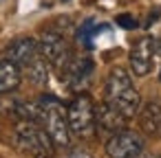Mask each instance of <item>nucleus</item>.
I'll return each instance as SVG.
<instances>
[{"label":"nucleus","mask_w":161,"mask_h":158,"mask_svg":"<svg viewBox=\"0 0 161 158\" xmlns=\"http://www.w3.org/2000/svg\"><path fill=\"white\" fill-rule=\"evenodd\" d=\"M159 81H161V73H159Z\"/></svg>","instance_id":"20"},{"label":"nucleus","mask_w":161,"mask_h":158,"mask_svg":"<svg viewBox=\"0 0 161 158\" xmlns=\"http://www.w3.org/2000/svg\"><path fill=\"white\" fill-rule=\"evenodd\" d=\"M40 103V125L44 127V132L49 134L51 143L55 147H69L71 145V130H69V121H66V108L64 103L53 97V94H42L38 99Z\"/></svg>","instance_id":"2"},{"label":"nucleus","mask_w":161,"mask_h":158,"mask_svg":"<svg viewBox=\"0 0 161 158\" xmlns=\"http://www.w3.org/2000/svg\"><path fill=\"white\" fill-rule=\"evenodd\" d=\"M137 114H139V125H141L143 134L159 138L161 136V103L150 101L143 108H139Z\"/></svg>","instance_id":"11"},{"label":"nucleus","mask_w":161,"mask_h":158,"mask_svg":"<svg viewBox=\"0 0 161 158\" xmlns=\"http://www.w3.org/2000/svg\"><path fill=\"white\" fill-rule=\"evenodd\" d=\"M69 158H93V156L88 151H84V149H75V151L69 154Z\"/></svg>","instance_id":"17"},{"label":"nucleus","mask_w":161,"mask_h":158,"mask_svg":"<svg viewBox=\"0 0 161 158\" xmlns=\"http://www.w3.org/2000/svg\"><path fill=\"white\" fill-rule=\"evenodd\" d=\"M106 27H108V24H97V27H95V20L88 18V20H84V24L77 29V40H80L86 48H93V46H95V44H93V42H95V35H99Z\"/></svg>","instance_id":"14"},{"label":"nucleus","mask_w":161,"mask_h":158,"mask_svg":"<svg viewBox=\"0 0 161 158\" xmlns=\"http://www.w3.org/2000/svg\"><path fill=\"white\" fill-rule=\"evenodd\" d=\"M38 53H40V57H42L60 77H62V73L66 70V66H69L71 59H73V53H71V48H69L64 35L58 33V31H44V33L40 35V40H38Z\"/></svg>","instance_id":"5"},{"label":"nucleus","mask_w":161,"mask_h":158,"mask_svg":"<svg viewBox=\"0 0 161 158\" xmlns=\"http://www.w3.org/2000/svg\"><path fill=\"white\" fill-rule=\"evenodd\" d=\"M115 22H117V27H121V29H126V31H132V29L139 27V22H137L132 16H128V13H119V16L115 18Z\"/></svg>","instance_id":"16"},{"label":"nucleus","mask_w":161,"mask_h":158,"mask_svg":"<svg viewBox=\"0 0 161 158\" xmlns=\"http://www.w3.org/2000/svg\"><path fill=\"white\" fill-rule=\"evenodd\" d=\"M104 97H106L104 101L110 103L126 119H132L141 108V97H139L137 88L132 86V79H130L128 70L121 68V66H115L108 73L106 86H104Z\"/></svg>","instance_id":"1"},{"label":"nucleus","mask_w":161,"mask_h":158,"mask_svg":"<svg viewBox=\"0 0 161 158\" xmlns=\"http://www.w3.org/2000/svg\"><path fill=\"white\" fill-rule=\"evenodd\" d=\"M126 116L121 112H117L110 103L102 101L95 105V127L97 132H106V134H115L119 130L126 127Z\"/></svg>","instance_id":"9"},{"label":"nucleus","mask_w":161,"mask_h":158,"mask_svg":"<svg viewBox=\"0 0 161 158\" xmlns=\"http://www.w3.org/2000/svg\"><path fill=\"white\" fill-rule=\"evenodd\" d=\"M66 121H69L71 136L82 138V140L95 136V132H97V127H95V103L86 92H77L73 97V101L66 108Z\"/></svg>","instance_id":"3"},{"label":"nucleus","mask_w":161,"mask_h":158,"mask_svg":"<svg viewBox=\"0 0 161 158\" xmlns=\"http://www.w3.org/2000/svg\"><path fill=\"white\" fill-rule=\"evenodd\" d=\"M36 55H38V40H33V38H18L5 51V57L9 62H14L16 66H20V68L27 62H31Z\"/></svg>","instance_id":"10"},{"label":"nucleus","mask_w":161,"mask_h":158,"mask_svg":"<svg viewBox=\"0 0 161 158\" xmlns=\"http://www.w3.org/2000/svg\"><path fill=\"white\" fill-rule=\"evenodd\" d=\"M137 158H161V154H143V151H141Z\"/></svg>","instance_id":"19"},{"label":"nucleus","mask_w":161,"mask_h":158,"mask_svg":"<svg viewBox=\"0 0 161 158\" xmlns=\"http://www.w3.org/2000/svg\"><path fill=\"white\" fill-rule=\"evenodd\" d=\"M14 112L20 116V121H36V123H40V114H42L38 101H18L14 105Z\"/></svg>","instance_id":"15"},{"label":"nucleus","mask_w":161,"mask_h":158,"mask_svg":"<svg viewBox=\"0 0 161 158\" xmlns=\"http://www.w3.org/2000/svg\"><path fill=\"white\" fill-rule=\"evenodd\" d=\"M20 79H22L20 66H16L9 59H0V94L16 90L20 86Z\"/></svg>","instance_id":"12"},{"label":"nucleus","mask_w":161,"mask_h":158,"mask_svg":"<svg viewBox=\"0 0 161 158\" xmlns=\"http://www.w3.org/2000/svg\"><path fill=\"white\" fill-rule=\"evenodd\" d=\"M152 59H154V38L143 35L135 42L130 51V68L137 77H146L152 70Z\"/></svg>","instance_id":"8"},{"label":"nucleus","mask_w":161,"mask_h":158,"mask_svg":"<svg viewBox=\"0 0 161 158\" xmlns=\"http://www.w3.org/2000/svg\"><path fill=\"white\" fill-rule=\"evenodd\" d=\"M95 64L91 57H80V59H71V64L66 66V70L62 73V81L66 84L69 90L77 92H86V88L91 86V77H93Z\"/></svg>","instance_id":"7"},{"label":"nucleus","mask_w":161,"mask_h":158,"mask_svg":"<svg viewBox=\"0 0 161 158\" xmlns=\"http://www.w3.org/2000/svg\"><path fill=\"white\" fill-rule=\"evenodd\" d=\"M154 55H161V38L154 40Z\"/></svg>","instance_id":"18"},{"label":"nucleus","mask_w":161,"mask_h":158,"mask_svg":"<svg viewBox=\"0 0 161 158\" xmlns=\"http://www.w3.org/2000/svg\"><path fill=\"white\" fill-rule=\"evenodd\" d=\"M62 3H69V0H62Z\"/></svg>","instance_id":"21"},{"label":"nucleus","mask_w":161,"mask_h":158,"mask_svg":"<svg viewBox=\"0 0 161 158\" xmlns=\"http://www.w3.org/2000/svg\"><path fill=\"white\" fill-rule=\"evenodd\" d=\"M146 147V140L139 132H132L128 127L115 132L108 136L104 151L108 158H137Z\"/></svg>","instance_id":"6"},{"label":"nucleus","mask_w":161,"mask_h":158,"mask_svg":"<svg viewBox=\"0 0 161 158\" xmlns=\"http://www.w3.org/2000/svg\"><path fill=\"white\" fill-rule=\"evenodd\" d=\"M22 68H25L27 79H29L33 86H47V81H49V64L40 57V53H38L31 62H27Z\"/></svg>","instance_id":"13"},{"label":"nucleus","mask_w":161,"mask_h":158,"mask_svg":"<svg viewBox=\"0 0 161 158\" xmlns=\"http://www.w3.org/2000/svg\"><path fill=\"white\" fill-rule=\"evenodd\" d=\"M14 136H16L18 149L31 154L33 158H51L53 156L55 145L51 143L44 127L36 121H20L14 130Z\"/></svg>","instance_id":"4"}]
</instances>
